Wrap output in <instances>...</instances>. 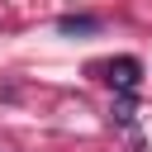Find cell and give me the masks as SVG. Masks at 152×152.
I'll return each instance as SVG.
<instances>
[{
	"label": "cell",
	"mask_w": 152,
	"mask_h": 152,
	"mask_svg": "<svg viewBox=\"0 0 152 152\" xmlns=\"http://www.w3.org/2000/svg\"><path fill=\"white\" fill-rule=\"evenodd\" d=\"M109 81L119 86V95H133L138 81H142V62H138V57H114V62H109Z\"/></svg>",
	"instance_id": "obj_1"
},
{
	"label": "cell",
	"mask_w": 152,
	"mask_h": 152,
	"mask_svg": "<svg viewBox=\"0 0 152 152\" xmlns=\"http://www.w3.org/2000/svg\"><path fill=\"white\" fill-rule=\"evenodd\" d=\"M57 33H62V38H86V33H104V19H100V14H62V19H57Z\"/></svg>",
	"instance_id": "obj_2"
},
{
	"label": "cell",
	"mask_w": 152,
	"mask_h": 152,
	"mask_svg": "<svg viewBox=\"0 0 152 152\" xmlns=\"http://www.w3.org/2000/svg\"><path fill=\"white\" fill-rule=\"evenodd\" d=\"M114 119H119V124H133V95H119V104H114Z\"/></svg>",
	"instance_id": "obj_3"
}]
</instances>
